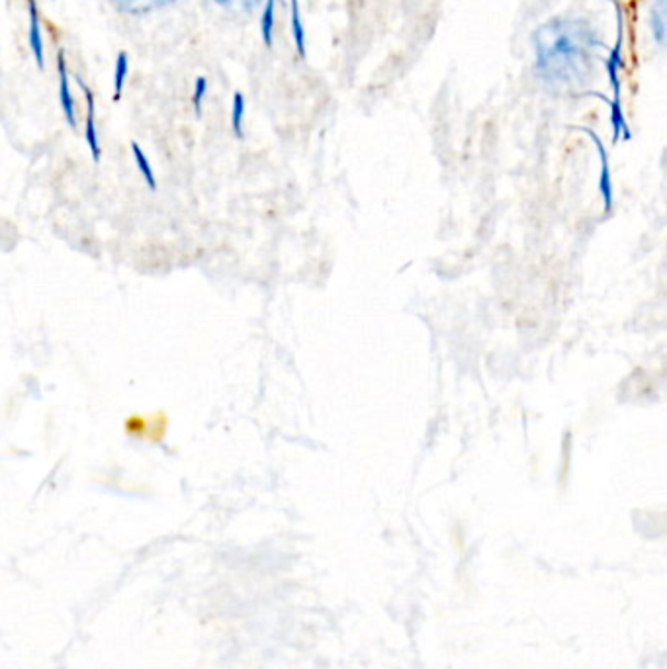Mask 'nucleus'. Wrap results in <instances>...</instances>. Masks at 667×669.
<instances>
[{
  "label": "nucleus",
  "instance_id": "f257e3e1",
  "mask_svg": "<svg viewBox=\"0 0 667 669\" xmlns=\"http://www.w3.org/2000/svg\"><path fill=\"white\" fill-rule=\"evenodd\" d=\"M533 44L536 70L548 85L576 87L589 79L599 42L588 22L554 18L536 30Z\"/></svg>",
  "mask_w": 667,
  "mask_h": 669
},
{
  "label": "nucleus",
  "instance_id": "f03ea898",
  "mask_svg": "<svg viewBox=\"0 0 667 669\" xmlns=\"http://www.w3.org/2000/svg\"><path fill=\"white\" fill-rule=\"evenodd\" d=\"M615 7L616 18H619V32H616L615 47L609 52V57L605 59V69L611 88H613V102H611L613 138H615V141H619L621 135H623L624 140H631V130H628L626 120H624L623 105H621V77H619V70L623 67V57H621V50H623V17H621L619 4H615Z\"/></svg>",
  "mask_w": 667,
  "mask_h": 669
},
{
  "label": "nucleus",
  "instance_id": "7ed1b4c3",
  "mask_svg": "<svg viewBox=\"0 0 667 669\" xmlns=\"http://www.w3.org/2000/svg\"><path fill=\"white\" fill-rule=\"evenodd\" d=\"M57 75H59V100H62L63 114L70 128H77V118H75V100L70 95L69 73L65 65V55L63 52L57 53Z\"/></svg>",
  "mask_w": 667,
  "mask_h": 669
},
{
  "label": "nucleus",
  "instance_id": "20e7f679",
  "mask_svg": "<svg viewBox=\"0 0 667 669\" xmlns=\"http://www.w3.org/2000/svg\"><path fill=\"white\" fill-rule=\"evenodd\" d=\"M28 14H30V47H32V53H34L37 67L44 69V37H42V26H40V14H37L35 0H28Z\"/></svg>",
  "mask_w": 667,
  "mask_h": 669
},
{
  "label": "nucleus",
  "instance_id": "39448f33",
  "mask_svg": "<svg viewBox=\"0 0 667 669\" xmlns=\"http://www.w3.org/2000/svg\"><path fill=\"white\" fill-rule=\"evenodd\" d=\"M79 87L85 90V98H87V128H85V138H87L88 147L92 153L95 163H100V143H98L97 123H95V97H92V90L83 83L77 80Z\"/></svg>",
  "mask_w": 667,
  "mask_h": 669
},
{
  "label": "nucleus",
  "instance_id": "423d86ee",
  "mask_svg": "<svg viewBox=\"0 0 667 669\" xmlns=\"http://www.w3.org/2000/svg\"><path fill=\"white\" fill-rule=\"evenodd\" d=\"M591 135V140L598 147L599 158H601V176H599V188H601V196H603V202H605V210L609 211L613 208V183H611V171H609V158H606L605 147L599 140L598 135L593 132H588Z\"/></svg>",
  "mask_w": 667,
  "mask_h": 669
},
{
  "label": "nucleus",
  "instance_id": "0eeeda50",
  "mask_svg": "<svg viewBox=\"0 0 667 669\" xmlns=\"http://www.w3.org/2000/svg\"><path fill=\"white\" fill-rule=\"evenodd\" d=\"M118 10H122L125 14L141 17V14H150L153 10L165 9L173 0H112Z\"/></svg>",
  "mask_w": 667,
  "mask_h": 669
},
{
  "label": "nucleus",
  "instance_id": "6e6552de",
  "mask_svg": "<svg viewBox=\"0 0 667 669\" xmlns=\"http://www.w3.org/2000/svg\"><path fill=\"white\" fill-rule=\"evenodd\" d=\"M291 20L292 35H294V44L298 50L299 57H306V30L302 24V12H299V0H291Z\"/></svg>",
  "mask_w": 667,
  "mask_h": 669
},
{
  "label": "nucleus",
  "instance_id": "1a4fd4ad",
  "mask_svg": "<svg viewBox=\"0 0 667 669\" xmlns=\"http://www.w3.org/2000/svg\"><path fill=\"white\" fill-rule=\"evenodd\" d=\"M650 24L656 42L659 45L666 44V0H656V7L652 9Z\"/></svg>",
  "mask_w": 667,
  "mask_h": 669
},
{
  "label": "nucleus",
  "instance_id": "9d476101",
  "mask_svg": "<svg viewBox=\"0 0 667 669\" xmlns=\"http://www.w3.org/2000/svg\"><path fill=\"white\" fill-rule=\"evenodd\" d=\"M274 10H276V0H264L263 14H261V35H263L266 47H273Z\"/></svg>",
  "mask_w": 667,
  "mask_h": 669
},
{
  "label": "nucleus",
  "instance_id": "9b49d317",
  "mask_svg": "<svg viewBox=\"0 0 667 669\" xmlns=\"http://www.w3.org/2000/svg\"><path fill=\"white\" fill-rule=\"evenodd\" d=\"M133 158L138 163V168L141 171V175L145 178V183L150 185L151 190H157V180H155V173L151 168L150 161L145 157V153L141 150L140 145L133 141L132 143Z\"/></svg>",
  "mask_w": 667,
  "mask_h": 669
},
{
  "label": "nucleus",
  "instance_id": "f8f14e48",
  "mask_svg": "<svg viewBox=\"0 0 667 669\" xmlns=\"http://www.w3.org/2000/svg\"><path fill=\"white\" fill-rule=\"evenodd\" d=\"M128 70H130V59H128V53L122 52L116 59L114 69V100L122 98L123 85L128 79Z\"/></svg>",
  "mask_w": 667,
  "mask_h": 669
},
{
  "label": "nucleus",
  "instance_id": "ddd939ff",
  "mask_svg": "<svg viewBox=\"0 0 667 669\" xmlns=\"http://www.w3.org/2000/svg\"><path fill=\"white\" fill-rule=\"evenodd\" d=\"M243 118H245V98L241 92H236L231 108V125L238 138H243Z\"/></svg>",
  "mask_w": 667,
  "mask_h": 669
},
{
  "label": "nucleus",
  "instance_id": "4468645a",
  "mask_svg": "<svg viewBox=\"0 0 667 669\" xmlns=\"http://www.w3.org/2000/svg\"><path fill=\"white\" fill-rule=\"evenodd\" d=\"M206 92H208V80L204 79V77H198L196 83H194L193 95V106L196 116L203 114V102L204 98H206Z\"/></svg>",
  "mask_w": 667,
  "mask_h": 669
},
{
  "label": "nucleus",
  "instance_id": "2eb2a0df",
  "mask_svg": "<svg viewBox=\"0 0 667 669\" xmlns=\"http://www.w3.org/2000/svg\"><path fill=\"white\" fill-rule=\"evenodd\" d=\"M214 2H216V4H220V7H231V4H233V2H238V0H214ZM256 2H259V0H239V4L247 10L255 9Z\"/></svg>",
  "mask_w": 667,
  "mask_h": 669
}]
</instances>
